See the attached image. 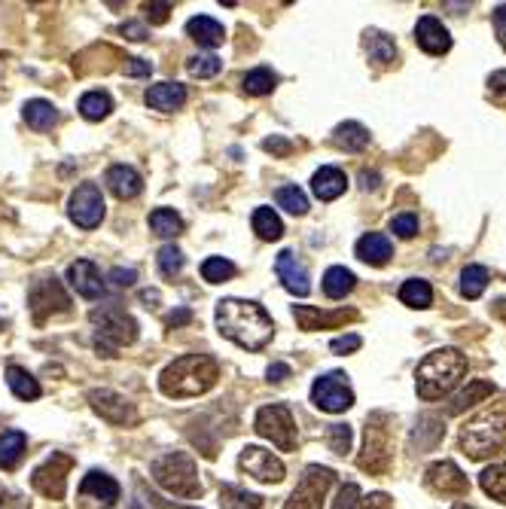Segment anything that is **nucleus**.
Instances as JSON below:
<instances>
[{"instance_id": "1", "label": "nucleus", "mask_w": 506, "mask_h": 509, "mask_svg": "<svg viewBox=\"0 0 506 509\" xmlns=\"http://www.w3.org/2000/svg\"><path fill=\"white\" fill-rule=\"evenodd\" d=\"M216 327L244 351L266 348L271 333H275V323H271L266 309L256 302H247V299H223V302H216Z\"/></svg>"}, {"instance_id": "2", "label": "nucleus", "mask_w": 506, "mask_h": 509, "mask_svg": "<svg viewBox=\"0 0 506 509\" xmlns=\"http://www.w3.org/2000/svg\"><path fill=\"white\" fill-rule=\"evenodd\" d=\"M220 378V366H216L214 357L207 354H183L165 366L162 378H159V387H162L165 397H198V393L211 391Z\"/></svg>"}, {"instance_id": "3", "label": "nucleus", "mask_w": 506, "mask_h": 509, "mask_svg": "<svg viewBox=\"0 0 506 509\" xmlns=\"http://www.w3.org/2000/svg\"><path fill=\"white\" fill-rule=\"evenodd\" d=\"M467 373V357L457 348H439L421 360L415 373V391L421 400H439L452 393Z\"/></svg>"}, {"instance_id": "4", "label": "nucleus", "mask_w": 506, "mask_h": 509, "mask_svg": "<svg viewBox=\"0 0 506 509\" xmlns=\"http://www.w3.org/2000/svg\"><path fill=\"white\" fill-rule=\"evenodd\" d=\"M150 473L168 495L174 497H198L202 495V482H198V467L187 451H168L150 464Z\"/></svg>"}, {"instance_id": "5", "label": "nucleus", "mask_w": 506, "mask_h": 509, "mask_svg": "<svg viewBox=\"0 0 506 509\" xmlns=\"http://www.w3.org/2000/svg\"><path fill=\"white\" fill-rule=\"evenodd\" d=\"M92 323H95V348L104 357H114L123 345H132L138 338V323L128 318L123 309H116V305L92 311Z\"/></svg>"}, {"instance_id": "6", "label": "nucleus", "mask_w": 506, "mask_h": 509, "mask_svg": "<svg viewBox=\"0 0 506 509\" xmlns=\"http://www.w3.org/2000/svg\"><path fill=\"white\" fill-rule=\"evenodd\" d=\"M461 446L467 449L470 458H488V455H501L506 449V418L501 415H482L473 424L464 427L461 433Z\"/></svg>"}, {"instance_id": "7", "label": "nucleus", "mask_w": 506, "mask_h": 509, "mask_svg": "<svg viewBox=\"0 0 506 509\" xmlns=\"http://www.w3.org/2000/svg\"><path fill=\"white\" fill-rule=\"evenodd\" d=\"M256 433L262 440H269L271 446H278L281 451H293L296 449V421L293 412L284 406V403H271V406H262L256 412Z\"/></svg>"}, {"instance_id": "8", "label": "nucleus", "mask_w": 506, "mask_h": 509, "mask_svg": "<svg viewBox=\"0 0 506 509\" xmlns=\"http://www.w3.org/2000/svg\"><path fill=\"white\" fill-rule=\"evenodd\" d=\"M391 418L384 412L366 418V440H363V455H360V467L369 473H384L391 464Z\"/></svg>"}, {"instance_id": "9", "label": "nucleus", "mask_w": 506, "mask_h": 509, "mask_svg": "<svg viewBox=\"0 0 506 509\" xmlns=\"http://www.w3.org/2000/svg\"><path fill=\"white\" fill-rule=\"evenodd\" d=\"M333 479H336V473L329 470V467L311 464L308 470L302 473V479L293 488V495L284 504V509H324L327 488L333 485Z\"/></svg>"}, {"instance_id": "10", "label": "nucleus", "mask_w": 506, "mask_h": 509, "mask_svg": "<svg viewBox=\"0 0 506 509\" xmlns=\"http://www.w3.org/2000/svg\"><path fill=\"white\" fill-rule=\"evenodd\" d=\"M311 403L324 412H345L354 406V391L348 387V375L329 373L311 384Z\"/></svg>"}, {"instance_id": "11", "label": "nucleus", "mask_w": 506, "mask_h": 509, "mask_svg": "<svg viewBox=\"0 0 506 509\" xmlns=\"http://www.w3.org/2000/svg\"><path fill=\"white\" fill-rule=\"evenodd\" d=\"M70 467H74V460L68 455H52L46 464H40L34 476H31V485L40 491L43 497L50 500H61L64 497V488H68V473Z\"/></svg>"}, {"instance_id": "12", "label": "nucleus", "mask_w": 506, "mask_h": 509, "mask_svg": "<svg viewBox=\"0 0 506 509\" xmlns=\"http://www.w3.org/2000/svg\"><path fill=\"white\" fill-rule=\"evenodd\" d=\"M68 214H70V220H74L77 226H83V229H95V226L104 220L101 190L95 187V183H83V187H77L74 196H70Z\"/></svg>"}, {"instance_id": "13", "label": "nucleus", "mask_w": 506, "mask_h": 509, "mask_svg": "<svg viewBox=\"0 0 506 509\" xmlns=\"http://www.w3.org/2000/svg\"><path fill=\"white\" fill-rule=\"evenodd\" d=\"M28 302H31V309H34V320L37 323H43L55 311H68L70 309V299H68L64 287L55 278L37 281V284L31 287V293H28Z\"/></svg>"}, {"instance_id": "14", "label": "nucleus", "mask_w": 506, "mask_h": 509, "mask_svg": "<svg viewBox=\"0 0 506 509\" xmlns=\"http://www.w3.org/2000/svg\"><path fill=\"white\" fill-rule=\"evenodd\" d=\"M238 467L247 476H253L256 482H281L284 479V464H281L271 451L260 449V446H247L244 451H241Z\"/></svg>"}, {"instance_id": "15", "label": "nucleus", "mask_w": 506, "mask_h": 509, "mask_svg": "<svg viewBox=\"0 0 506 509\" xmlns=\"http://www.w3.org/2000/svg\"><path fill=\"white\" fill-rule=\"evenodd\" d=\"M424 479H428V485L437 495H467L470 491L467 476L457 470V464H452V460H437V464H430Z\"/></svg>"}, {"instance_id": "16", "label": "nucleus", "mask_w": 506, "mask_h": 509, "mask_svg": "<svg viewBox=\"0 0 506 509\" xmlns=\"http://www.w3.org/2000/svg\"><path fill=\"white\" fill-rule=\"evenodd\" d=\"M415 40L428 55H443L452 50V37H448V28L437 15H421L415 25Z\"/></svg>"}, {"instance_id": "17", "label": "nucleus", "mask_w": 506, "mask_h": 509, "mask_svg": "<svg viewBox=\"0 0 506 509\" xmlns=\"http://www.w3.org/2000/svg\"><path fill=\"white\" fill-rule=\"evenodd\" d=\"M89 403L104 421H110V424H132L134 421L132 403H128L125 397H119V393H114V391H92Z\"/></svg>"}, {"instance_id": "18", "label": "nucleus", "mask_w": 506, "mask_h": 509, "mask_svg": "<svg viewBox=\"0 0 506 509\" xmlns=\"http://www.w3.org/2000/svg\"><path fill=\"white\" fill-rule=\"evenodd\" d=\"M275 272H278L281 284L290 290L293 296H308V293H311L308 272H305V265L296 260L293 250H281L278 260H275Z\"/></svg>"}, {"instance_id": "19", "label": "nucleus", "mask_w": 506, "mask_h": 509, "mask_svg": "<svg viewBox=\"0 0 506 509\" xmlns=\"http://www.w3.org/2000/svg\"><path fill=\"white\" fill-rule=\"evenodd\" d=\"M68 281H70V287H74L83 299H98V296L104 293L101 272H98V265H95L92 260H77V263H70Z\"/></svg>"}, {"instance_id": "20", "label": "nucleus", "mask_w": 506, "mask_h": 509, "mask_svg": "<svg viewBox=\"0 0 506 509\" xmlns=\"http://www.w3.org/2000/svg\"><path fill=\"white\" fill-rule=\"evenodd\" d=\"M79 495H83V497H95L104 509H110L119 500V485H116L114 476L92 470L83 482H79Z\"/></svg>"}, {"instance_id": "21", "label": "nucleus", "mask_w": 506, "mask_h": 509, "mask_svg": "<svg viewBox=\"0 0 506 509\" xmlns=\"http://www.w3.org/2000/svg\"><path fill=\"white\" fill-rule=\"evenodd\" d=\"M293 318L299 323V329H329V327H339V323L354 318V311H317L315 305H293Z\"/></svg>"}, {"instance_id": "22", "label": "nucleus", "mask_w": 506, "mask_h": 509, "mask_svg": "<svg viewBox=\"0 0 506 509\" xmlns=\"http://www.w3.org/2000/svg\"><path fill=\"white\" fill-rule=\"evenodd\" d=\"M107 187L110 192H114L116 199H138L141 196V190H143V180H141V174L134 171L132 165H114L107 171Z\"/></svg>"}, {"instance_id": "23", "label": "nucleus", "mask_w": 506, "mask_h": 509, "mask_svg": "<svg viewBox=\"0 0 506 509\" xmlns=\"http://www.w3.org/2000/svg\"><path fill=\"white\" fill-rule=\"evenodd\" d=\"M345 187H348V177H345V171H339V168L327 165L311 177V192H315L320 201H336L345 192Z\"/></svg>"}, {"instance_id": "24", "label": "nucleus", "mask_w": 506, "mask_h": 509, "mask_svg": "<svg viewBox=\"0 0 506 509\" xmlns=\"http://www.w3.org/2000/svg\"><path fill=\"white\" fill-rule=\"evenodd\" d=\"M187 34L196 40L198 46H207V50H214V46L223 43L226 31H223L220 22L211 19V15H192V19L187 22Z\"/></svg>"}, {"instance_id": "25", "label": "nucleus", "mask_w": 506, "mask_h": 509, "mask_svg": "<svg viewBox=\"0 0 506 509\" xmlns=\"http://www.w3.org/2000/svg\"><path fill=\"white\" fill-rule=\"evenodd\" d=\"M357 256L369 265H384L393 256V245L382 232H369V236L357 241Z\"/></svg>"}, {"instance_id": "26", "label": "nucleus", "mask_w": 506, "mask_h": 509, "mask_svg": "<svg viewBox=\"0 0 506 509\" xmlns=\"http://www.w3.org/2000/svg\"><path fill=\"white\" fill-rule=\"evenodd\" d=\"M183 101H187V88L180 83H159L147 88V104L152 110H162V113H171L183 107Z\"/></svg>"}, {"instance_id": "27", "label": "nucleus", "mask_w": 506, "mask_h": 509, "mask_svg": "<svg viewBox=\"0 0 506 509\" xmlns=\"http://www.w3.org/2000/svg\"><path fill=\"white\" fill-rule=\"evenodd\" d=\"M22 455H25V433L6 430L0 436V470H15Z\"/></svg>"}, {"instance_id": "28", "label": "nucleus", "mask_w": 506, "mask_h": 509, "mask_svg": "<svg viewBox=\"0 0 506 509\" xmlns=\"http://www.w3.org/2000/svg\"><path fill=\"white\" fill-rule=\"evenodd\" d=\"M22 116H25V123L31 128H37V132H46V128H52L55 123H59V110H55L52 104L43 101V98L28 101L25 110H22Z\"/></svg>"}, {"instance_id": "29", "label": "nucleus", "mask_w": 506, "mask_h": 509, "mask_svg": "<svg viewBox=\"0 0 506 509\" xmlns=\"http://www.w3.org/2000/svg\"><path fill=\"white\" fill-rule=\"evenodd\" d=\"M354 272L345 269V265H333V269H327L324 274V293L329 299H345L354 290Z\"/></svg>"}, {"instance_id": "30", "label": "nucleus", "mask_w": 506, "mask_h": 509, "mask_svg": "<svg viewBox=\"0 0 506 509\" xmlns=\"http://www.w3.org/2000/svg\"><path fill=\"white\" fill-rule=\"evenodd\" d=\"M333 143L348 153H360L369 143V132L360 123H342L333 132Z\"/></svg>"}, {"instance_id": "31", "label": "nucleus", "mask_w": 506, "mask_h": 509, "mask_svg": "<svg viewBox=\"0 0 506 509\" xmlns=\"http://www.w3.org/2000/svg\"><path fill=\"white\" fill-rule=\"evenodd\" d=\"M6 384H10V391L19 400H37L40 397L37 378L31 375L28 369H22V366H10V369H6Z\"/></svg>"}, {"instance_id": "32", "label": "nucleus", "mask_w": 506, "mask_h": 509, "mask_svg": "<svg viewBox=\"0 0 506 509\" xmlns=\"http://www.w3.org/2000/svg\"><path fill=\"white\" fill-rule=\"evenodd\" d=\"M251 223H253V232L262 241H278L284 236V223H281V217L271 211V208H256Z\"/></svg>"}, {"instance_id": "33", "label": "nucleus", "mask_w": 506, "mask_h": 509, "mask_svg": "<svg viewBox=\"0 0 506 509\" xmlns=\"http://www.w3.org/2000/svg\"><path fill=\"white\" fill-rule=\"evenodd\" d=\"M492 393H494V384H492V382H470V384L464 387V391L452 400V406H448V415H457V412L476 406L479 400L492 397Z\"/></svg>"}, {"instance_id": "34", "label": "nucleus", "mask_w": 506, "mask_h": 509, "mask_svg": "<svg viewBox=\"0 0 506 509\" xmlns=\"http://www.w3.org/2000/svg\"><path fill=\"white\" fill-rule=\"evenodd\" d=\"M400 302L409 305V309H430L433 290H430L428 281L412 278V281H406V284L400 287Z\"/></svg>"}, {"instance_id": "35", "label": "nucleus", "mask_w": 506, "mask_h": 509, "mask_svg": "<svg viewBox=\"0 0 506 509\" xmlns=\"http://www.w3.org/2000/svg\"><path fill=\"white\" fill-rule=\"evenodd\" d=\"M366 52L375 64L397 61V43L388 34H382V31H369L366 34Z\"/></svg>"}, {"instance_id": "36", "label": "nucleus", "mask_w": 506, "mask_h": 509, "mask_svg": "<svg viewBox=\"0 0 506 509\" xmlns=\"http://www.w3.org/2000/svg\"><path fill=\"white\" fill-rule=\"evenodd\" d=\"M150 229L156 232L159 238H178L183 232V220L171 208H156V211L150 214Z\"/></svg>"}, {"instance_id": "37", "label": "nucleus", "mask_w": 506, "mask_h": 509, "mask_svg": "<svg viewBox=\"0 0 506 509\" xmlns=\"http://www.w3.org/2000/svg\"><path fill=\"white\" fill-rule=\"evenodd\" d=\"M110 110H114V101H110L107 92H86L83 98H79V113H83L89 123H98Z\"/></svg>"}, {"instance_id": "38", "label": "nucleus", "mask_w": 506, "mask_h": 509, "mask_svg": "<svg viewBox=\"0 0 506 509\" xmlns=\"http://www.w3.org/2000/svg\"><path fill=\"white\" fill-rule=\"evenodd\" d=\"M220 504H223V509H260L262 497H256L244 488H235V485H223Z\"/></svg>"}, {"instance_id": "39", "label": "nucleus", "mask_w": 506, "mask_h": 509, "mask_svg": "<svg viewBox=\"0 0 506 509\" xmlns=\"http://www.w3.org/2000/svg\"><path fill=\"white\" fill-rule=\"evenodd\" d=\"M479 485L485 495H492L494 500L506 504V464H492L485 473L479 476Z\"/></svg>"}, {"instance_id": "40", "label": "nucleus", "mask_w": 506, "mask_h": 509, "mask_svg": "<svg viewBox=\"0 0 506 509\" xmlns=\"http://www.w3.org/2000/svg\"><path fill=\"white\" fill-rule=\"evenodd\" d=\"M488 287V269L485 265H467L461 272V293L467 299H479Z\"/></svg>"}, {"instance_id": "41", "label": "nucleus", "mask_w": 506, "mask_h": 509, "mask_svg": "<svg viewBox=\"0 0 506 509\" xmlns=\"http://www.w3.org/2000/svg\"><path fill=\"white\" fill-rule=\"evenodd\" d=\"M202 278L207 284H223V281L235 278V265L229 260H223V256H207L202 263Z\"/></svg>"}, {"instance_id": "42", "label": "nucleus", "mask_w": 506, "mask_h": 509, "mask_svg": "<svg viewBox=\"0 0 506 509\" xmlns=\"http://www.w3.org/2000/svg\"><path fill=\"white\" fill-rule=\"evenodd\" d=\"M278 86V77L269 68H256L251 74H244V92L247 95H269Z\"/></svg>"}, {"instance_id": "43", "label": "nucleus", "mask_w": 506, "mask_h": 509, "mask_svg": "<svg viewBox=\"0 0 506 509\" xmlns=\"http://www.w3.org/2000/svg\"><path fill=\"white\" fill-rule=\"evenodd\" d=\"M275 199H278V205L284 208V211H290L296 217H302L305 211H308V199H305V192L299 187H281L275 192Z\"/></svg>"}, {"instance_id": "44", "label": "nucleus", "mask_w": 506, "mask_h": 509, "mask_svg": "<svg viewBox=\"0 0 506 509\" xmlns=\"http://www.w3.org/2000/svg\"><path fill=\"white\" fill-rule=\"evenodd\" d=\"M187 70L192 77H198V79H207V77H216L223 70V61L216 59V55H192V59L187 61Z\"/></svg>"}, {"instance_id": "45", "label": "nucleus", "mask_w": 506, "mask_h": 509, "mask_svg": "<svg viewBox=\"0 0 506 509\" xmlns=\"http://www.w3.org/2000/svg\"><path fill=\"white\" fill-rule=\"evenodd\" d=\"M183 250L178 245H165L159 250V272L165 274V278H174V274L183 272Z\"/></svg>"}, {"instance_id": "46", "label": "nucleus", "mask_w": 506, "mask_h": 509, "mask_svg": "<svg viewBox=\"0 0 506 509\" xmlns=\"http://www.w3.org/2000/svg\"><path fill=\"white\" fill-rule=\"evenodd\" d=\"M327 440H329V449H333L336 455H348L351 451V427L348 424H329Z\"/></svg>"}, {"instance_id": "47", "label": "nucleus", "mask_w": 506, "mask_h": 509, "mask_svg": "<svg viewBox=\"0 0 506 509\" xmlns=\"http://www.w3.org/2000/svg\"><path fill=\"white\" fill-rule=\"evenodd\" d=\"M357 504H360V488L354 482H348V485H342L339 495H336L333 509H357Z\"/></svg>"}, {"instance_id": "48", "label": "nucleus", "mask_w": 506, "mask_h": 509, "mask_svg": "<svg viewBox=\"0 0 506 509\" xmlns=\"http://www.w3.org/2000/svg\"><path fill=\"white\" fill-rule=\"evenodd\" d=\"M391 232H397L400 238H412L418 232V217L415 214H400L391 220Z\"/></svg>"}, {"instance_id": "49", "label": "nucleus", "mask_w": 506, "mask_h": 509, "mask_svg": "<svg viewBox=\"0 0 506 509\" xmlns=\"http://www.w3.org/2000/svg\"><path fill=\"white\" fill-rule=\"evenodd\" d=\"M262 150H269L271 156H287V153L293 150V143L284 141L281 134H271V137H266V141H262Z\"/></svg>"}, {"instance_id": "50", "label": "nucleus", "mask_w": 506, "mask_h": 509, "mask_svg": "<svg viewBox=\"0 0 506 509\" xmlns=\"http://www.w3.org/2000/svg\"><path fill=\"white\" fill-rule=\"evenodd\" d=\"M360 345H363V338L360 336H342V338H333L329 348H333L336 354H348V351H357Z\"/></svg>"}, {"instance_id": "51", "label": "nucleus", "mask_w": 506, "mask_h": 509, "mask_svg": "<svg viewBox=\"0 0 506 509\" xmlns=\"http://www.w3.org/2000/svg\"><path fill=\"white\" fill-rule=\"evenodd\" d=\"M147 10V19L152 22V25H162V22H168V13H171V4H147L143 6Z\"/></svg>"}, {"instance_id": "52", "label": "nucleus", "mask_w": 506, "mask_h": 509, "mask_svg": "<svg viewBox=\"0 0 506 509\" xmlns=\"http://www.w3.org/2000/svg\"><path fill=\"white\" fill-rule=\"evenodd\" d=\"M357 509H391V497L382 495V491H375V495H369V497L360 500Z\"/></svg>"}, {"instance_id": "53", "label": "nucleus", "mask_w": 506, "mask_h": 509, "mask_svg": "<svg viewBox=\"0 0 506 509\" xmlns=\"http://www.w3.org/2000/svg\"><path fill=\"white\" fill-rule=\"evenodd\" d=\"M110 281H114L116 287H132L134 281H138V272L134 269H114L110 272Z\"/></svg>"}, {"instance_id": "54", "label": "nucleus", "mask_w": 506, "mask_h": 509, "mask_svg": "<svg viewBox=\"0 0 506 509\" xmlns=\"http://www.w3.org/2000/svg\"><path fill=\"white\" fill-rule=\"evenodd\" d=\"M494 31H497V40H501V46L506 50V4L494 10Z\"/></svg>"}, {"instance_id": "55", "label": "nucleus", "mask_w": 506, "mask_h": 509, "mask_svg": "<svg viewBox=\"0 0 506 509\" xmlns=\"http://www.w3.org/2000/svg\"><path fill=\"white\" fill-rule=\"evenodd\" d=\"M119 31H123V34H125L128 40H138V43H141V40H147V37H150V34H147V28H143L141 22H125V25L119 28Z\"/></svg>"}, {"instance_id": "56", "label": "nucleus", "mask_w": 506, "mask_h": 509, "mask_svg": "<svg viewBox=\"0 0 506 509\" xmlns=\"http://www.w3.org/2000/svg\"><path fill=\"white\" fill-rule=\"evenodd\" d=\"M150 70H152V64L150 61H143V59H132V64L125 68V74L128 77H150Z\"/></svg>"}, {"instance_id": "57", "label": "nucleus", "mask_w": 506, "mask_h": 509, "mask_svg": "<svg viewBox=\"0 0 506 509\" xmlns=\"http://www.w3.org/2000/svg\"><path fill=\"white\" fill-rule=\"evenodd\" d=\"M266 375H269V382L281 384V382H284V378H290V366H287V363H271Z\"/></svg>"}, {"instance_id": "58", "label": "nucleus", "mask_w": 506, "mask_h": 509, "mask_svg": "<svg viewBox=\"0 0 506 509\" xmlns=\"http://www.w3.org/2000/svg\"><path fill=\"white\" fill-rule=\"evenodd\" d=\"M192 320V311L189 309H178V311H171V314H168V327H171V329H178V327H183V323H189Z\"/></svg>"}, {"instance_id": "59", "label": "nucleus", "mask_w": 506, "mask_h": 509, "mask_svg": "<svg viewBox=\"0 0 506 509\" xmlns=\"http://www.w3.org/2000/svg\"><path fill=\"white\" fill-rule=\"evenodd\" d=\"M488 86H492L494 92H506V70H497V74L488 77Z\"/></svg>"}, {"instance_id": "60", "label": "nucleus", "mask_w": 506, "mask_h": 509, "mask_svg": "<svg viewBox=\"0 0 506 509\" xmlns=\"http://www.w3.org/2000/svg\"><path fill=\"white\" fill-rule=\"evenodd\" d=\"M360 183H363V190H375V187H379V174L363 171V174H360Z\"/></svg>"}, {"instance_id": "61", "label": "nucleus", "mask_w": 506, "mask_h": 509, "mask_svg": "<svg viewBox=\"0 0 506 509\" xmlns=\"http://www.w3.org/2000/svg\"><path fill=\"white\" fill-rule=\"evenodd\" d=\"M150 500L156 504V509H192V506H174V504H168V500L156 497V495H150ZM150 500H147V504H150Z\"/></svg>"}, {"instance_id": "62", "label": "nucleus", "mask_w": 506, "mask_h": 509, "mask_svg": "<svg viewBox=\"0 0 506 509\" xmlns=\"http://www.w3.org/2000/svg\"><path fill=\"white\" fill-rule=\"evenodd\" d=\"M141 302H159V293H156V290H143V293H141Z\"/></svg>"}, {"instance_id": "63", "label": "nucleus", "mask_w": 506, "mask_h": 509, "mask_svg": "<svg viewBox=\"0 0 506 509\" xmlns=\"http://www.w3.org/2000/svg\"><path fill=\"white\" fill-rule=\"evenodd\" d=\"M452 509H470V506H464V504H457V506H452Z\"/></svg>"}, {"instance_id": "64", "label": "nucleus", "mask_w": 506, "mask_h": 509, "mask_svg": "<svg viewBox=\"0 0 506 509\" xmlns=\"http://www.w3.org/2000/svg\"><path fill=\"white\" fill-rule=\"evenodd\" d=\"M0 327H4V323H0Z\"/></svg>"}]
</instances>
